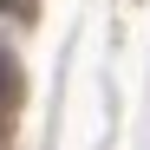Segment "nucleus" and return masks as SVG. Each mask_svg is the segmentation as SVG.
<instances>
[{
	"label": "nucleus",
	"instance_id": "obj_2",
	"mask_svg": "<svg viewBox=\"0 0 150 150\" xmlns=\"http://www.w3.org/2000/svg\"><path fill=\"white\" fill-rule=\"evenodd\" d=\"M33 7H39V0H0V13H13V20H26Z\"/></svg>",
	"mask_w": 150,
	"mask_h": 150
},
{
	"label": "nucleus",
	"instance_id": "obj_1",
	"mask_svg": "<svg viewBox=\"0 0 150 150\" xmlns=\"http://www.w3.org/2000/svg\"><path fill=\"white\" fill-rule=\"evenodd\" d=\"M20 91H26V72H20V59L0 46V111H13V105H20Z\"/></svg>",
	"mask_w": 150,
	"mask_h": 150
}]
</instances>
